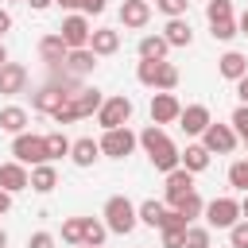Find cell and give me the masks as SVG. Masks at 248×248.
<instances>
[{
  "instance_id": "obj_1",
  "label": "cell",
  "mask_w": 248,
  "mask_h": 248,
  "mask_svg": "<svg viewBox=\"0 0 248 248\" xmlns=\"http://www.w3.org/2000/svg\"><path fill=\"white\" fill-rule=\"evenodd\" d=\"M140 147H143V155L151 159V167L155 170H174V167H182V151L170 143V136L163 132V124H147L143 132H140Z\"/></svg>"
},
{
  "instance_id": "obj_2",
  "label": "cell",
  "mask_w": 248,
  "mask_h": 248,
  "mask_svg": "<svg viewBox=\"0 0 248 248\" xmlns=\"http://www.w3.org/2000/svg\"><path fill=\"white\" fill-rule=\"evenodd\" d=\"M105 225H108V232H116V236H128L136 225H140V205H132L124 194H112L108 202H105Z\"/></svg>"
},
{
  "instance_id": "obj_3",
  "label": "cell",
  "mask_w": 248,
  "mask_h": 248,
  "mask_svg": "<svg viewBox=\"0 0 248 248\" xmlns=\"http://www.w3.org/2000/svg\"><path fill=\"white\" fill-rule=\"evenodd\" d=\"M136 81L147 85V89H174L178 85V66L174 62H151V58H140L136 66Z\"/></svg>"
},
{
  "instance_id": "obj_4",
  "label": "cell",
  "mask_w": 248,
  "mask_h": 248,
  "mask_svg": "<svg viewBox=\"0 0 248 248\" xmlns=\"http://www.w3.org/2000/svg\"><path fill=\"white\" fill-rule=\"evenodd\" d=\"M12 155H16L23 167H39V163H50V151H46V136H35V132H19V136H12Z\"/></svg>"
},
{
  "instance_id": "obj_5",
  "label": "cell",
  "mask_w": 248,
  "mask_h": 248,
  "mask_svg": "<svg viewBox=\"0 0 248 248\" xmlns=\"http://www.w3.org/2000/svg\"><path fill=\"white\" fill-rule=\"evenodd\" d=\"M136 147H140V136L128 124L124 128H105V136H101V155L105 159H128Z\"/></svg>"
},
{
  "instance_id": "obj_6",
  "label": "cell",
  "mask_w": 248,
  "mask_h": 248,
  "mask_svg": "<svg viewBox=\"0 0 248 248\" xmlns=\"http://www.w3.org/2000/svg\"><path fill=\"white\" fill-rule=\"evenodd\" d=\"M132 97H124V93H112V97H105V105L97 108V124L101 128H124L128 120H132Z\"/></svg>"
},
{
  "instance_id": "obj_7",
  "label": "cell",
  "mask_w": 248,
  "mask_h": 248,
  "mask_svg": "<svg viewBox=\"0 0 248 248\" xmlns=\"http://www.w3.org/2000/svg\"><path fill=\"white\" fill-rule=\"evenodd\" d=\"M202 217H205L209 229H232L240 221V202L236 198H213V202H205Z\"/></svg>"
},
{
  "instance_id": "obj_8",
  "label": "cell",
  "mask_w": 248,
  "mask_h": 248,
  "mask_svg": "<svg viewBox=\"0 0 248 248\" xmlns=\"http://www.w3.org/2000/svg\"><path fill=\"white\" fill-rule=\"evenodd\" d=\"M147 112H151V124H174L182 116V101L174 97V89H155Z\"/></svg>"
},
{
  "instance_id": "obj_9",
  "label": "cell",
  "mask_w": 248,
  "mask_h": 248,
  "mask_svg": "<svg viewBox=\"0 0 248 248\" xmlns=\"http://www.w3.org/2000/svg\"><path fill=\"white\" fill-rule=\"evenodd\" d=\"M58 35L66 39V46H70V50H78V46H89V35H93V27H89V16H85V12H70V16L62 19Z\"/></svg>"
},
{
  "instance_id": "obj_10",
  "label": "cell",
  "mask_w": 248,
  "mask_h": 248,
  "mask_svg": "<svg viewBox=\"0 0 248 248\" xmlns=\"http://www.w3.org/2000/svg\"><path fill=\"white\" fill-rule=\"evenodd\" d=\"M236 140H240L236 128H232V124H217V120L202 132V143H205L213 155H232V151H236Z\"/></svg>"
},
{
  "instance_id": "obj_11",
  "label": "cell",
  "mask_w": 248,
  "mask_h": 248,
  "mask_svg": "<svg viewBox=\"0 0 248 248\" xmlns=\"http://www.w3.org/2000/svg\"><path fill=\"white\" fill-rule=\"evenodd\" d=\"M27 66L23 62H4L0 66V97H16V93H27Z\"/></svg>"
},
{
  "instance_id": "obj_12",
  "label": "cell",
  "mask_w": 248,
  "mask_h": 248,
  "mask_svg": "<svg viewBox=\"0 0 248 248\" xmlns=\"http://www.w3.org/2000/svg\"><path fill=\"white\" fill-rule=\"evenodd\" d=\"M66 54H70V46H66V39H62L58 31H50V35L39 39V58H43L50 70H58V66L66 62Z\"/></svg>"
},
{
  "instance_id": "obj_13",
  "label": "cell",
  "mask_w": 248,
  "mask_h": 248,
  "mask_svg": "<svg viewBox=\"0 0 248 248\" xmlns=\"http://www.w3.org/2000/svg\"><path fill=\"white\" fill-rule=\"evenodd\" d=\"M93 66H97V54H93L89 46H78V50H70V54H66V62H62L58 70H66L70 78H78V81H81V78H89V74H93Z\"/></svg>"
},
{
  "instance_id": "obj_14",
  "label": "cell",
  "mask_w": 248,
  "mask_h": 248,
  "mask_svg": "<svg viewBox=\"0 0 248 248\" xmlns=\"http://www.w3.org/2000/svg\"><path fill=\"white\" fill-rule=\"evenodd\" d=\"M0 186H4L8 194H19V190H27V186H31V170H27L19 159L0 163Z\"/></svg>"
},
{
  "instance_id": "obj_15",
  "label": "cell",
  "mask_w": 248,
  "mask_h": 248,
  "mask_svg": "<svg viewBox=\"0 0 248 248\" xmlns=\"http://www.w3.org/2000/svg\"><path fill=\"white\" fill-rule=\"evenodd\" d=\"M209 124H213V116H209V108H205V105H186V108H182V116H178V128H182L186 136H202Z\"/></svg>"
},
{
  "instance_id": "obj_16",
  "label": "cell",
  "mask_w": 248,
  "mask_h": 248,
  "mask_svg": "<svg viewBox=\"0 0 248 248\" xmlns=\"http://www.w3.org/2000/svg\"><path fill=\"white\" fill-rule=\"evenodd\" d=\"M190 190H194V174L186 167L167 170V205H178V198H186Z\"/></svg>"
},
{
  "instance_id": "obj_17",
  "label": "cell",
  "mask_w": 248,
  "mask_h": 248,
  "mask_svg": "<svg viewBox=\"0 0 248 248\" xmlns=\"http://www.w3.org/2000/svg\"><path fill=\"white\" fill-rule=\"evenodd\" d=\"M89 50H93L97 58L116 54V50H120V31H116V27H97V31L89 35Z\"/></svg>"
},
{
  "instance_id": "obj_18",
  "label": "cell",
  "mask_w": 248,
  "mask_h": 248,
  "mask_svg": "<svg viewBox=\"0 0 248 248\" xmlns=\"http://www.w3.org/2000/svg\"><path fill=\"white\" fill-rule=\"evenodd\" d=\"M97 159H101V140H93V136L74 140V147H70V163L74 167H93Z\"/></svg>"
},
{
  "instance_id": "obj_19",
  "label": "cell",
  "mask_w": 248,
  "mask_h": 248,
  "mask_svg": "<svg viewBox=\"0 0 248 248\" xmlns=\"http://www.w3.org/2000/svg\"><path fill=\"white\" fill-rule=\"evenodd\" d=\"M147 19H151V0H124L120 4V23L124 27H147Z\"/></svg>"
},
{
  "instance_id": "obj_20",
  "label": "cell",
  "mask_w": 248,
  "mask_h": 248,
  "mask_svg": "<svg viewBox=\"0 0 248 248\" xmlns=\"http://www.w3.org/2000/svg\"><path fill=\"white\" fill-rule=\"evenodd\" d=\"M217 74H221L225 81H240V78L248 74V58H244L240 50H225V54L217 58Z\"/></svg>"
},
{
  "instance_id": "obj_21",
  "label": "cell",
  "mask_w": 248,
  "mask_h": 248,
  "mask_svg": "<svg viewBox=\"0 0 248 248\" xmlns=\"http://www.w3.org/2000/svg\"><path fill=\"white\" fill-rule=\"evenodd\" d=\"M101 105H105V93H101L97 85H81V89L74 93V108H78L81 120H85V116H97Z\"/></svg>"
},
{
  "instance_id": "obj_22",
  "label": "cell",
  "mask_w": 248,
  "mask_h": 248,
  "mask_svg": "<svg viewBox=\"0 0 248 248\" xmlns=\"http://www.w3.org/2000/svg\"><path fill=\"white\" fill-rule=\"evenodd\" d=\"M163 39H167L170 46H190V43H194V27H190V19H186V16H174V19H167V27H163Z\"/></svg>"
},
{
  "instance_id": "obj_23",
  "label": "cell",
  "mask_w": 248,
  "mask_h": 248,
  "mask_svg": "<svg viewBox=\"0 0 248 248\" xmlns=\"http://www.w3.org/2000/svg\"><path fill=\"white\" fill-rule=\"evenodd\" d=\"M0 132H8V136L27 132V108L23 105H4L0 108Z\"/></svg>"
},
{
  "instance_id": "obj_24",
  "label": "cell",
  "mask_w": 248,
  "mask_h": 248,
  "mask_svg": "<svg viewBox=\"0 0 248 248\" xmlns=\"http://www.w3.org/2000/svg\"><path fill=\"white\" fill-rule=\"evenodd\" d=\"M209 147L205 143H186V151H182V167L190 170V174H202L205 167H209Z\"/></svg>"
},
{
  "instance_id": "obj_25",
  "label": "cell",
  "mask_w": 248,
  "mask_h": 248,
  "mask_svg": "<svg viewBox=\"0 0 248 248\" xmlns=\"http://www.w3.org/2000/svg\"><path fill=\"white\" fill-rule=\"evenodd\" d=\"M58 186V170H54V163H39V167H31V190L35 194H50Z\"/></svg>"
},
{
  "instance_id": "obj_26",
  "label": "cell",
  "mask_w": 248,
  "mask_h": 248,
  "mask_svg": "<svg viewBox=\"0 0 248 248\" xmlns=\"http://www.w3.org/2000/svg\"><path fill=\"white\" fill-rule=\"evenodd\" d=\"M136 50H140V58H151V62H163V58H167V50H170V43H167L163 35H143Z\"/></svg>"
},
{
  "instance_id": "obj_27",
  "label": "cell",
  "mask_w": 248,
  "mask_h": 248,
  "mask_svg": "<svg viewBox=\"0 0 248 248\" xmlns=\"http://www.w3.org/2000/svg\"><path fill=\"white\" fill-rule=\"evenodd\" d=\"M163 217H167V205H163V202H155V198L140 202V225H147V229H163Z\"/></svg>"
},
{
  "instance_id": "obj_28",
  "label": "cell",
  "mask_w": 248,
  "mask_h": 248,
  "mask_svg": "<svg viewBox=\"0 0 248 248\" xmlns=\"http://www.w3.org/2000/svg\"><path fill=\"white\" fill-rule=\"evenodd\" d=\"M170 209H178L186 221H194V217H202V213H205V202H202V194H198V190H190V194H186V198H178V205H170Z\"/></svg>"
},
{
  "instance_id": "obj_29",
  "label": "cell",
  "mask_w": 248,
  "mask_h": 248,
  "mask_svg": "<svg viewBox=\"0 0 248 248\" xmlns=\"http://www.w3.org/2000/svg\"><path fill=\"white\" fill-rule=\"evenodd\" d=\"M70 147H74V140H70L66 132H46V151H50V163H54V159H62V155H70Z\"/></svg>"
},
{
  "instance_id": "obj_30",
  "label": "cell",
  "mask_w": 248,
  "mask_h": 248,
  "mask_svg": "<svg viewBox=\"0 0 248 248\" xmlns=\"http://www.w3.org/2000/svg\"><path fill=\"white\" fill-rule=\"evenodd\" d=\"M81 225H85V244H105V236H108V225L101 221V217H81Z\"/></svg>"
},
{
  "instance_id": "obj_31",
  "label": "cell",
  "mask_w": 248,
  "mask_h": 248,
  "mask_svg": "<svg viewBox=\"0 0 248 248\" xmlns=\"http://www.w3.org/2000/svg\"><path fill=\"white\" fill-rule=\"evenodd\" d=\"M62 240L74 244V248L85 244V225H81V217H66V221H62Z\"/></svg>"
},
{
  "instance_id": "obj_32",
  "label": "cell",
  "mask_w": 248,
  "mask_h": 248,
  "mask_svg": "<svg viewBox=\"0 0 248 248\" xmlns=\"http://www.w3.org/2000/svg\"><path fill=\"white\" fill-rule=\"evenodd\" d=\"M209 35L217 43H232L240 35V27H236V19H217V23H209Z\"/></svg>"
},
{
  "instance_id": "obj_33",
  "label": "cell",
  "mask_w": 248,
  "mask_h": 248,
  "mask_svg": "<svg viewBox=\"0 0 248 248\" xmlns=\"http://www.w3.org/2000/svg\"><path fill=\"white\" fill-rule=\"evenodd\" d=\"M186 248H213L209 244V225H186Z\"/></svg>"
},
{
  "instance_id": "obj_34",
  "label": "cell",
  "mask_w": 248,
  "mask_h": 248,
  "mask_svg": "<svg viewBox=\"0 0 248 248\" xmlns=\"http://www.w3.org/2000/svg\"><path fill=\"white\" fill-rule=\"evenodd\" d=\"M205 19H209V23L232 19V0H209V4H205Z\"/></svg>"
},
{
  "instance_id": "obj_35",
  "label": "cell",
  "mask_w": 248,
  "mask_h": 248,
  "mask_svg": "<svg viewBox=\"0 0 248 248\" xmlns=\"http://www.w3.org/2000/svg\"><path fill=\"white\" fill-rule=\"evenodd\" d=\"M159 240H163V248H186V229L163 225V229H159Z\"/></svg>"
},
{
  "instance_id": "obj_36",
  "label": "cell",
  "mask_w": 248,
  "mask_h": 248,
  "mask_svg": "<svg viewBox=\"0 0 248 248\" xmlns=\"http://www.w3.org/2000/svg\"><path fill=\"white\" fill-rule=\"evenodd\" d=\"M229 186H236V190L248 194V159H236V163L229 167Z\"/></svg>"
},
{
  "instance_id": "obj_37",
  "label": "cell",
  "mask_w": 248,
  "mask_h": 248,
  "mask_svg": "<svg viewBox=\"0 0 248 248\" xmlns=\"http://www.w3.org/2000/svg\"><path fill=\"white\" fill-rule=\"evenodd\" d=\"M50 120H54V124H74V120H81V116H78V108H74V97H66V101L50 112Z\"/></svg>"
},
{
  "instance_id": "obj_38",
  "label": "cell",
  "mask_w": 248,
  "mask_h": 248,
  "mask_svg": "<svg viewBox=\"0 0 248 248\" xmlns=\"http://www.w3.org/2000/svg\"><path fill=\"white\" fill-rule=\"evenodd\" d=\"M155 8H159L167 19H174V16H186V12H190V0H155Z\"/></svg>"
},
{
  "instance_id": "obj_39",
  "label": "cell",
  "mask_w": 248,
  "mask_h": 248,
  "mask_svg": "<svg viewBox=\"0 0 248 248\" xmlns=\"http://www.w3.org/2000/svg\"><path fill=\"white\" fill-rule=\"evenodd\" d=\"M229 244H232V248H248V217H240V221L229 229Z\"/></svg>"
},
{
  "instance_id": "obj_40",
  "label": "cell",
  "mask_w": 248,
  "mask_h": 248,
  "mask_svg": "<svg viewBox=\"0 0 248 248\" xmlns=\"http://www.w3.org/2000/svg\"><path fill=\"white\" fill-rule=\"evenodd\" d=\"M229 124L236 128V136H240V140H248V105H236V108H232V116H229Z\"/></svg>"
},
{
  "instance_id": "obj_41",
  "label": "cell",
  "mask_w": 248,
  "mask_h": 248,
  "mask_svg": "<svg viewBox=\"0 0 248 248\" xmlns=\"http://www.w3.org/2000/svg\"><path fill=\"white\" fill-rule=\"evenodd\" d=\"M27 248H54V236L50 232H31L27 236Z\"/></svg>"
},
{
  "instance_id": "obj_42",
  "label": "cell",
  "mask_w": 248,
  "mask_h": 248,
  "mask_svg": "<svg viewBox=\"0 0 248 248\" xmlns=\"http://www.w3.org/2000/svg\"><path fill=\"white\" fill-rule=\"evenodd\" d=\"M105 8H108V0H85V4H81V12H85V16H101Z\"/></svg>"
},
{
  "instance_id": "obj_43",
  "label": "cell",
  "mask_w": 248,
  "mask_h": 248,
  "mask_svg": "<svg viewBox=\"0 0 248 248\" xmlns=\"http://www.w3.org/2000/svg\"><path fill=\"white\" fill-rule=\"evenodd\" d=\"M12 27H16V19H12V12H8V8H0V39H4V35H8Z\"/></svg>"
},
{
  "instance_id": "obj_44",
  "label": "cell",
  "mask_w": 248,
  "mask_h": 248,
  "mask_svg": "<svg viewBox=\"0 0 248 248\" xmlns=\"http://www.w3.org/2000/svg\"><path fill=\"white\" fill-rule=\"evenodd\" d=\"M236 85V97H240V105H248V74L240 78V81H232Z\"/></svg>"
},
{
  "instance_id": "obj_45",
  "label": "cell",
  "mask_w": 248,
  "mask_h": 248,
  "mask_svg": "<svg viewBox=\"0 0 248 248\" xmlns=\"http://www.w3.org/2000/svg\"><path fill=\"white\" fill-rule=\"evenodd\" d=\"M8 209H12V194H8V190H4V186H0V217H4V213H8Z\"/></svg>"
},
{
  "instance_id": "obj_46",
  "label": "cell",
  "mask_w": 248,
  "mask_h": 248,
  "mask_svg": "<svg viewBox=\"0 0 248 248\" xmlns=\"http://www.w3.org/2000/svg\"><path fill=\"white\" fill-rule=\"evenodd\" d=\"M23 4H31V12H46L54 0H23Z\"/></svg>"
},
{
  "instance_id": "obj_47",
  "label": "cell",
  "mask_w": 248,
  "mask_h": 248,
  "mask_svg": "<svg viewBox=\"0 0 248 248\" xmlns=\"http://www.w3.org/2000/svg\"><path fill=\"white\" fill-rule=\"evenodd\" d=\"M54 4H62L66 12H81V4H85V0H54Z\"/></svg>"
},
{
  "instance_id": "obj_48",
  "label": "cell",
  "mask_w": 248,
  "mask_h": 248,
  "mask_svg": "<svg viewBox=\"0 0 248 248\" xmlns=\"http://www.w3.org/2000/svg\"><path fill=\"white\" fill-rule=\"evenodd\" d=\"M236 27H240V35H248V12H240V19H236Z\"/></svg>"
},
{
  "instance_id": "obj_49",
  "label": "cell",
  "mask_w": 248,
  "mask_h": 248,
  "mask_svg": "<svg viewBox=\"0 0 248 248\" xmlns=\"http://www.w3.org/2000/svg\"><path fill=\"white\" fill-rule=\"evenodd\" d=\"M240 217H248V194H244V202H240Z\"/></svg>"
},
{
  "instance_id": "obj_50",
  "label": "cell",
  "mask_w": 248,
  "mask_h": 248,
  "mask_svg": "<svg viewBox=\"0 0 248 248\" xmlns=\"http://www.w3.org/2000/svg\"><path fill=\"white\" fill-rule=\"evenodd\" d=\"M8 62V50H4V39H0V66Z\"/></svg>"
},
{
  "instance_id": "obj_51",
  "label": "cell",
  "mask_w": 248,
  "mask_h": 248,
  "mask_svg": "<svg viewBox=\"0 0 248 248\" xmlns=\"http://www.w3.org/2000/svg\"><path fill=\"white\" fill-rule=\"evenodd\" d=\"M0 248H8V232L4 229H0Z\"/></svg>"
},
{
  "instance_id": "obj_52",
  "label": "cell",
  "mask_w": 248,
  "mask_h": 248,
  "mask_svg": "<svg viewBox=\"0 0 248 248\" xmlns=\"http://www.w3.org/2000/svg\"><path fill=\"white\" fill-rule=\"evenodd\" d=\"M78 248H97V244H78Z\"/></svg>"
},
{
  "instance_id": "obj_53",
  "label": "cell",
  "mask_w": 248,
  "mask_h": 248,
  "mask_svg": "<svg viewBox=\"0 0 248 248\" xmlns=\"http://www.w3.org/2000/svg\"><path fill=\"white\" fill-rule=\"evenodd\" d=\"M244 147H248V140H244Z\"/></svg>"
}]
</instances>
